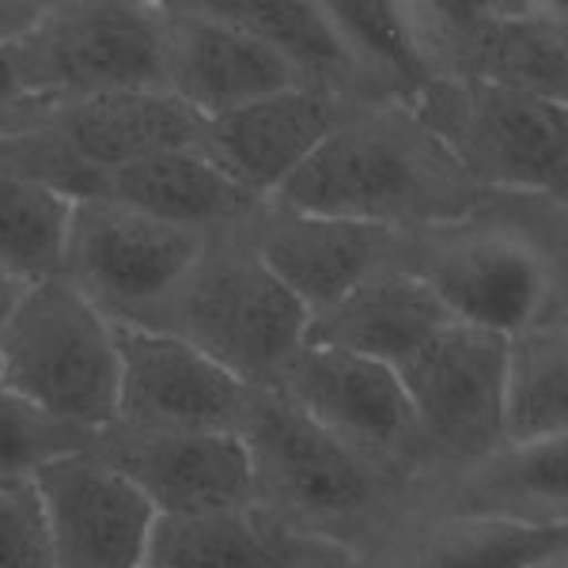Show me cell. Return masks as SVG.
<instances>
[{"mask_svg": "<svg viewBox=\"0 0 568 568\" xmlns=\"http://www.w3.org/2000/svg\"><path fill=\"white\" fill-rule=\"evenodd\" d=\"M409 270L463 326L500 337L568 318L565 201L485 197L447 224L402 232Z\"/></svg>", "mask_w": 568, "mask_h": 568, "instance_id": "cell-1", "label": "cell"}, {"mask_svg": "<svg viewBox=\"0 0 568 568\" xmlns=\"http://www.w3.org/2000/svg\"><path fill=\"white\" fill-rule=\"evenodd\" d=\"M485 197L414 110L361 103L337 118L270 201L311 216L420 232L474 213Z\"/></svg>", "mask_w": 568, "mask_h": 568, "instance_id": "cell-2", "label": "cell"}, {"mask_svg": "<svg viewBox=\"0 0 568 568\" xmlns=\"http://www.w3.org/2000/svg\"><path fill=\"white\" fill-rule=\"evenodd\" d=\"M240 439L251 459V508L300 542L345 557L420 508L414 485L372 470L277 390H254Z\"/></svg>", "mask_w": 568, "mask_h": 568, "instance_id": "cell-3", "label": "cell"}, {"mask_svg": "<svg viewBox=\"0 0 568 568\" xmlns=\"http://www.w3.org/2000/svg\"><path fill=\"white\" fill-rule=\"evenodd\" d=\"M194 345L254 390H273L307 337V311L265 270L251 232L209 235L155 326Z\"/></svg>", "mask_w": 568, "mask_h": 568, "instance_id": "cell-4", "label": "cell"}, {"mask_svg": "<svg viewBox=\"0 0 568 568\" xmlns=\"http://www.w3.org/2000/svg\"><path fill=\"white\" fill-rule=\"evenodd\" d=\"M489 197H568V103L519 88L433 80L414 106Z\"/></svg>", "mask_w": 568, "mask_h": 568, "instance_id": "cell-5", "label": "cell"}, {"mask_svg": "<svg viewBox=\"0 0 568 568\" xmlns=\"http://www.w3.org/2000/svg\"><path fill=\"white\" fill-rule=\"evenodd\" d=\"M0 387L99 433L118 417L114 326L61 277L31 281L0 323Z\"/></svg>", "mask_w": 568, "mask_h": 568, "instance_id": "cell-6", "label": "cell"}, {"mask_svg": "<svg viewBox=\"0 0 568 568\" xmlns=\"http://www.w3.org/2000/svg\"><path fill=\"white\" fill-rule=\"evenodd\" d=\"M4 53L16 84L50 106L168 91L160 0H45L39 23Z\"/></svg>", "mask_w": 568, "mask_h": 568, "instance_id": "cell-7", "label": "cell"}, {"mask_svg": "<svg viewBox=\"0 0 568 568\" xmlns=\"http://www.w3.org/2000/svg\"><path fill=\"white\" fill-rule=\"evenodd\" d=\"M436 80L519 88L568 103V12L561 0H402Z\"/></svg>", "mask_w": 568, "mask_h": 568, "instance_id": "cell-8", "label": "cell"}, {"mask_svg": "<svg viewBox=\"0 0 568 568\" xmlns=\"http://www.w3.org/2000/svg\"><path fill=\"white\" fill-rule=\"evenodd\" d=\"M205 240L110 197H80L69 209L58 277L110 326L152 329L201 258Z\"/></svg>", "mask_w": 568, "mask_h": 568, "instance_id": "cell-9", "label": "cell"}, {"mask_svg": "<svg viewBox=\"0 0 568 568\" xmlns=\"http://www.w3.org/2000/svg\"><path fill=\"white\" fill-rule=\"evenodd\" d=\"M273 390L345 452L394 481L420 493V485L439 470L414 406L387 364L304 345Z\"/></svg>", "mask_w": 568, "mask_h": 568, "instance_id": "cell-10", "label": "cell"}, {"mask_svg": "<svg viewBox=\"0 0 568 568\" xmlns=\"http://www.w3.org/2000/svg\"><path fill=\"white\" fill-rule=\"evenodd\" d=\"M508 337L447 323L425 349L398 364L402 390L439 466H459L504 447L500 387Z\"/></svg>", "mask_w": 568, "mask_h": 568, "instance_id": "cell-11", "label": "cell"}, {"mask_svg": "<svg viewBox=\"0 0 568 568\" xmlns=\"http://www.w3.org/2000/svg\"><path fill=\"white\" fill-rule=\"evenodd\" d=\"M91 455L114 466L155 516H205L251 508V459L232 433L141 428L110 420Z\"/></svg>", "mask_w": 568, "mask_h": 568, "instance_id": "cell-12", "label": "cell"}, {"mask_svg": "<svg viewBox=\"0 0 568 568\" xmlns=\"http://www.w3.org/2000/svg\"><path fill=\"white\" fill-rule=\"evenodd\" d=\"M118 345V417L141 428L240 436L254 387L216 361L160 329L114 326Z\"/></svg>", "mask_w": 568, "mask_h": 568, "instance_id": "cell-13", "label": "cell"}, {"mask_svg": "<svg viewBox=\"0 0 568 568\" xmlns=\"http://www.w3.org/2000/svg\"><path fill=\"white\" fill-rule=\"evenodd\" d=\"M163 88L201 122L224 118L288 88H304L277 53L213 0H160Z\"/></svg>", "mask_w": 568, "mask_h": 568, "instance_id": "cell-14", "label": "cell"}, {"mask_svg": "<svg viewBox=\"0 0 568 568\" xmlns=\"http://www.w3.org/2000/svg\"><path fill=\"white\" fill-rule=\"evenodd\" d=\"M53 568H141L155 527L152 504L91 452L31 478Z\"/></svg>", "mask_w": 568, "mask_h": 568, "instance_id": "cell-15", "label": "cell"}, {"mask_svg": "<svg viewBox=\"0 0 568 568\" xmlns=\"http://www.w3.org/2000/svg\"><path fill=\"white\" fill-rule=\"evenodd\" d=\"M246 232L265 270L292 292L307 318L329 311L372 273L398 265L402 246V232L296 213L273 201L254 213Z\"/></svg>", "mask_w": 568, "mask_h": 568, "instance_id": "cell-16", "label": "cell"}, {"mask_svg": "<svg viewBox=\"0 0 568 568\" xmlns=\"http://www.w3.org/2000/svg\"><path fill=\"white\" fill-rule=\"evenodd\" d=\"M345 110L349 103L318 88H288L205 122L197 152L251 197L270 201L326 141Z\"/></svg>", "mask_w": 568, "mask_h": 568, "instance_id": "cell-17", "label": "cell"}, {"mask_svg": "<svg viewBox=\"0 0 568 568\" xmlns=\"http://www.w3.org/2000/svg\"><path fill=\"white\" fill-rule=\"evenodd\" d=\"M420 508L511 527H568V436L439 466L420 485Z\"/></svg>", "mask_w": 568, "mask_h": 568, "instance_id": "cell-18", "label": "cell"}, {"mask_svg": "<svg viewBox=\"0 0 568 568\" xmlns=\"http://www.w3.org/2000/svg\"><path fill=\"white\" fill-rule=\"evenodd\" d=\"M557 549H568V527H511L417 508L326 568H524Z\"/></svg>", "mask_w": 568, "mask_h": 568, "instance_id": "cell-19", "label": "cell"}, {"mask_svg": "<svg viewBox=\"0 0 568 568\" xmlns=\"http://www.w3.org/2000/svg\"><path fill=\"white\" fill-rule=\"evenodd\" d=\"M447 323L455 318L414 273L402 265H387L364 284H356L349 296L337 300L329 311L307 318L304 345L353 353L398 368L417 349H425Z\"/></svg>", "mask_w": 568, "mask_h": 568, "instance_id": "cell-20", "label": "cell"}, {"mask_svg": "<svg viewBox=\"0 0 568 568\" xmlns=\"http://www.w3.org/2000/svg\"><path fill=\"white\" fill-rule=\"evenodd\" d=\"M118 205H130L136 213H149L163 224L186 227L197 235H216L227 227L251 224L265 201L251 197L235 186L213 160L197 149L160 152L149 160L125 163L99 179V194Z\"/></svg>", "mask_w": 568, "mask_h": 568, "instance_id": "cell-21", "label": "cell"}, {"mask_svg": "<svg viewBox=\"0 0 568 568\" xmlns=\"http://www.w3.org/2000/svg\"><path fill=\"white\" fill-rule=\"evenodd\" d=\"M337 554L300 542L254 508L155 519L144 568H326Z\"/></svg>", "mask_w": 568, "mask_h": 568, "instance_id": "cell-22", "label": "cell"}, {"mask_svg": "<svg viewBox=\"0 0 568 568\" xmlns=\"http://www.w3.org/2000/svg\"><path fill=\"white\" fill-rule=\"evenodd\" d=\"M213 4L270 45L304 88H318L349 106L368 103L323 0H213Z\"/></svg>", "mask_w": 568, "mask_h": 568, "instance_id": "cell-23", "label": "cell"}, {"mask_svg": "<svg viewBox=\"0 0 568 568\" xmlns=\"http://www.w3.org/2000/svg\"><path fill=\"white\" fill-rule=\"evenodd\" d=\"M323 8L349 53L368 103L414 106L436 77L406 23V4L402 0H323Z\"/></svg>", "mask_w": 568, "mask_h": 568, "instance_id": "cell-24", "label": "cell"}, {"mask_svg": "<svg viewBox=\"0 0 568 568\" xmlns=\"http://www.w3.org/2000/svg\"><path fill=\"white\" fill-rule=\"evenodd\" d=\"M500 428L504 447L568 436V318L508 337Z\"/></svg>", "mask_w": 568, "mask_h": 568, "instance_id": "cell-25", "label": "cell"}, {"mask_svg": "<svg viewBox=\"0 0 568 568\" xmlns=\"http://www.w3.org/2000/svg\"><path fill=\"white\" fill-rule=\"evenodd\" d=\"M72 201L0 155V270L31 284L58 277Z\"/></svg>", "mask_w": 568, "mask_h": 568, "instance_id": "cell-26", "label": "cell"}, {"mask_svg": "<svg viewBox=\"0 0 568 568\" xmlns=\"http://www.w3.org/2000/svg\"><path fill=\"white\" fill-rule=\"evenodd\" d=\"M95 436V428L45 414L34 402L0 387V489L31 485L34 474L45 466L91 452Z\"/></svg>", "mask_w": 568, "mask_h": 568, "instance_id": "cell-27", "label": "cell"}, {"mask_svg": "<svg viewBox=\"0 0 568 568\" xmlns=\"http://www.w3.org/2000/svg\"><path fill=\"white\" fill-rule=\"evenodd\" d=\"M0 568H53L31 485L0 489Z\"/></svg>", "mask_w": 568, "mask_h": 568, "instance_id": "cell-28", "label": "cell"}, {"mask_svg": "<svg viewBox=\"0 0 568 568\" xmlns=\"http://www.w3.org/2000/svg\"><path fill=\"white\" fill-rule=\"evenodd\" d=\"M50 110H53L50 103H39V99H31L16 84L8 53L0 50V136H20L27 130H34Z\"/></svg>", "mask_w": 568, "mask_h": 568, "instance_id": "cell-29", "label": "cell"}, {"mask_svg": "<svg viewBox=\"0 0 568 568\" xmlns=\"http://www.w3.org/2000/svg\"><path fill=\"white\" fill-rule=\"evenodd\" d=\"M45 0H0V50L20 42L42 16Z\"/></svg>", "mask_w": 568, "mask_h": 568, "instance_id": "cell-30", "label": "cell"}, {"mask_svg": "<svg viewBox=\"0 0 568 568\" xmlns=\"http://www.w3.org/2000/svg\"><path fill=\"white\" fill-rule=\"evenodd\" d=\"M23 288H27L23 281H16L12 273L0 270V323H4V315L12 311V304L20 300V292H23Z\"/></svg>", "mask_w": 568, "mask_h": 568, "instance_id": "cell-31", "label": "cell"}, {"mask_svg": "<svg viewBox=\"0 0 568 568\" xmlns=\"http://www.w3.org/2000/svg\"><path fill=\"white\" fill-rule=\"evenodd\" d=\"M524 568H568V549H557V554H546L538 561H530Z\"/></svg>", "mask_w": 568, "mask_h": 568, "instance_id": "cell-32", "label": "cell"}, {"mask_svg": "<svg viewBox=\"0 0 568 568\" xmlns=\"http://www.w3.org/2000/svg\"><path fill=\"white\" fill-rule=\"evenodd\" d=\"M141 568H144V565H141Z\"/></svg>", "mask_w": 568, "mask_h": 568, "instance_id": "cell-33", "label": "cell"}]
</instances>
